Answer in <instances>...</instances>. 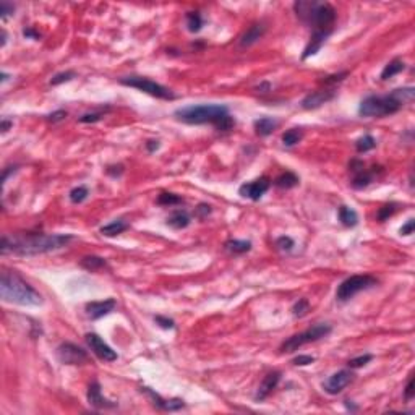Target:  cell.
<instances>
[{"label":"cell","instance_id":"cell-1","mask_svg":"<svg viewBox=\"0 0 415 415\" xmlns=\"http://www.w3.org/2000/svg\"><path fill=\"white\" fill-rule=\"evenodd\" d=\"M73 235L70 234H43V232H23L15 235H4L0 252L4 255L13 253L20 256H34L60 250L67 247Z\"/></svg>","mask_w":415,"mask_h":415},{"label":"cell","instance_id":"cell-2","mask_svg":"<svg viewBox=\"0 0 415 415\" xmlns=\"http://www.w3.org/2000/svg\"><path fill=\"white\" fill-rule=\"evenodd\" d=\"M174 116L179 122L188 123V125L213 123L219 131H229L235 125L234 117L229 114V107L224 104H193V106L177 109Z\"/></svg>","mask_w":415,"mask_h":415},{"label":"cell","instance_id":"cell-3","mask_svg":"<svg viewBox=\"0 0 415 415\" xmlns=\"http://www.w3.org/2000/svg\"><path fill=\"white\" fill-rule=\"evenodd\" d=\"M415 89L413 88H399L394 89L391 95L386 96H367L360 102L359 114L362 117H386L392 116L402 109L406 102L413 101Z\"/></svg>","mask_w":415,"mask_h":415},{"label":"cell","instance_id":"cell-4","mask_svg":"<svg viewBox=\"0 0 415 415\" xmlns=\"http://www.w3.org/2000/svg\"><path fill=\"white\" fill-rule=\"evenodd\" d=\"M0 297L4 302L22 307H39L44 302L43 295L33 286H29L16 273L10 271H4L0 277Z\"/></svg>","mask_w":415,"mask_h":415},{"label":"cell","instance_id":"cell-5","mask_svg":"<svg viewBox=\"0 0 415 415\" xmlns=\"http://www.w3.org/2000/svg\"><path fill=\"white\" fill-rule=\"evenodd\" d=\"M297 16L313 29L333 31L336 23V10L333 5L323 2H310V0H298L294 4Z\"/></svg>","mask_w":415,"mask_h":415},{"label":"cell","instance_id":"cell-6","mask_svg":"<svg viewBox=\"0 0 415 415\" xmlns=\"http://www.w3.org/2000/svg\"><path fill=\"white\" fill-rule=\"evenodd\" d=\"M331 331H333V328H331V325L328 323H316L315 326H311L308 328L307 331H304V333H298V334H294V336H290L289 339H286L282 344H281V350L282 354H292V352L298 350L302 346L305 344H310V342H316L319 339H323L326 337Z\"/></svg>","mask_w":415,"mask_h":415},{"label":"cell","instance_id":"cell-7","mask_svg":"<svg viewBox=\"0 0 415 415\" xmlns=\"http://www.w3.org/2000/svg\"><path fill=\"white\" fill-rule=\"evenodd\" d=\"M378 284V279L370 274H355L344 279L337 290H336V298L339 302H347L352 297H355L362 290H367L370 287H375Z\"/></svg>","mask_w":415,"mask_h":415},{"label":"cell","instance_id":"cell-8","mask_svg":"<svg viewBox=\"0 0 415 415\" xmlns=\"http://www.w3.org/2000/svg\"><path fill=\"white\" fill-rule=\"evenodd\" d=\"M120 85L123 86H130V88H135L138 91H143L146 92V95L153 96V98H158V99H164V101H174L175 96L174 92L165 88L159 83H156L149 78H144V77H127V78H120Z\"/></svg>","mask_w":415,"mask_h":415},{"label":"cell","instance_id":"cell-9","mask_svg":"<svg viewBox=\"0 0 415 415\" xmlns=\"http://www.w3.org/2000/svg\"><path fill=\"white\" fill-rule=\"evenodd\" d=\"M57 359L64 365H83L86 363L89 355L85 349L73 344V342H64L57 347Z\"/></svg>","mask_w":415,"mask_h":415},{"label":"cell","instance_id":"cell-10","mask_svg":"<svg viewBox=\"0 0 415 415\" xmlns=\"http://www.w3.org/2000/svg\"><path fill=\"white\" fill-rule=\"evenodd\" d=\"M352 380H354V373L350 370H339L323 383V389L331 396H336L350 385Z\"/></svg>","mask_w":415,"mask_h":415},{"label":"cell","instance_id":"cell-11","mask_svg":"<svg viewBox=\"0 0 415 415\" xmlns=\"http://www.w3.org/2000/svg\"><path fill=\"white\" fill-rule=\"evenodd\" d=\"M86 344L89 346V349L92 350V354L96 357H99L104 362H116L117 360V352L114 350L110 346H107L106 342L101 339V336H98L96 333H88L85 336Z\"/></svg>","mask_w":415,"mask_h":415},{"label":"cell","instance_id":"cell-12","mask_svg":"<svg viewBox=\"0 0 415 415\" xmlns=\"http://www.w3.org/2000/svg\"><path fill=\"white\" fill-rule=\"evenodd\" d=\"M269 186H271V182H269L268 177H259L253 182L243 183L240 188H238V195L252 201H258L269 190Z\"/></svg>","mask_w":415,"mask_h":415},{"label":"cell","instance_id":"cell-13","mask_svg":"<svg viewBox=\"0 0 415 415\" xmlns=\"http://www.w3.org/2000/svg\"><path fill=\"white\" fill-rule=\"evenodd\" d=\"M350 171L354 172V179H352V182H350L352 188L362 190L373 182V171H367L365 164H363L362 161H359V159L352 161Z\"/></svg>","mask_w":415,"mask_h":415},{"label":"cell","instance_id":"cell-14","mask_svg":"<svg viewBox=\"0 0 415 415\" xmlns=\"http://www.w3.org/2000/svg\"><path fill=\"white\" fill-rule=\"evenodd\" d=\"M141 392H144L146 396L153 401V406L154 407H158L159 410H165V412H175V410H180L185 407V402L182 399H169V401H165L162 399L159 394H156L153 389L149 388H141Z\"/></svg>","mask_w":415,"mask_h":415},{"label":"cell","instance_id":"cell-15","mask_svg":"<svg viewBox=\"0 0 415 415\" xmlns=\"http://www.w3.org/2000/svg\"><path fill=\"white\" fill-rule=\"evenodd\" d=\"M336 91L334 89H319V91H313L307 95L302 101V107L305 110H311V109H318L323 104L329 102L331 99H334Z\"/></svg>","mask_w":415,"mask_h":415},{"label":"cell","instance_id":"cell-16","mask_svg":"<svg viewBox=\"0 0 415 415\" xmlns=\"http://www.w3.org/2000/svg\"><path fill=\"white\" fill-rule=\"evenodd\" d=\"M86 396H88V402L96 409H114V407H117V402H112L107 398L102 396L99 381H92L91 383V385L88 386Z\"/></svg>","mask_w":415,"mask_h":415},{"label":"cell","instance_id":"cell-17","mask_svg":"<svg viewBox=\"0 0 415 415\" xmlns=\"http://www.w3.org/2000/svg\"><path fill=\"white\" fill-rule=\"evenodd\" d=\"M117 307L116 298H106L101 300V302H89L86 304V315L91 319H99L102 316H106L109 313H112Z\"/></svg>","mask_w":415,"mask_h":415},{"label":"cell","instance_id":"cell-18","mask_svg":"<svg viewBox=\"0 0 415 415\" xmlns=\"http://www.w3.org/2000/svg\"><path fill=\"white\" fill-rule=\"evenodd\" d=\"M331 33L333 31H325V29H313V34H311L310 41H308V44L304 50V54H302V59L307 60L308 57L311 55H315L318 54V50L323 47V44L326 43V39L331 36Z\"/></svg>","mask_w":415,"mask_h":415},{"label":"cell","instance_id":"cell-19","mask_svg":"<svg viewBox=\"0 0 415 415\" xmlns=\"http://www.w3.org/2000/svg\"><path fill=\"white\" fill-rule=\"evenodd\" d=\"M279 381H281V373L279 371H271V373H268V375L263 378L261 381V385H259L258 388V392H256V401H265L269 394H271L277 385H279Z\"/></svg>","mask_w":415,"mask_h":415},{"label":"cell","instance_id":"cell-20","mask_svg":"<svg viewBox=\"0 0 415 415\" xmlns=\"http://www.w3.org/2000/svg\"><path fill=\"white\" fill-rule=\"evenodd\" d=\"M266 33V25L265 23H255L248 28L243 36L240 37V46L242 47H250L253 44H256L259 39H261Z\"/></svg>","mask_w":415,"mask_h":415},{"label":"cell","instance_id":"cell-21","mask_svg":"<svg viewBox=\"0 0 415 415\" xmlns=\"http://www.w3.org/2000/svg\"><path fill=\"white\" fill-rule=\"evenodd\" d=\"M277 120L276 119H271V117H261L255 120L253 127H255V131L258 137H269L276 128H277Z\"/></svg>","mask_w":415,"mask_h":415},{"label":"cell","instance_id":"cell-22","mask_svg":"<svg viewBox=\"0 0 415 415\" xmlns=\"http://www.w3.org/2000/svg\"><path fill=\"white\" fill-rule=\"evenodd\" d=\"M190 222H192L190 214L186 213V211H182V210L172 213V214L167 217V225L172 227V229H177V231H179V229H185V227H188Z\"/></svg>","mask_w":415,"mask_h":415},{"label":"cell","instance_id":"cell-23","mask_svg":"<svg viewBox=\"0 0 415 415\" xmlns=\"http://www.w3.org/2000/svg\"><path fill=\"white\" fill-rule=\"evenodd\" d=\"M80 266H81L83 269H86V271L95 273V271H101V269L107 268V261H106V259H104V258H101V256L91 255V256L81 258Z\"/></svg>","mask_w":415,"mask_h":415},{"label":"cell","instance_id":"cell-24","mask_svg":"<svg viewBox=\"0 0 415 415\" xmlns=\"http://www.w3.org/2000/svg\"><path fill=\"white\" fill-rule=\"evenodd\" d=\"M404 70H406V64H404V62H402L401 59H394V60L389 62V64H386L385 68H383L380 78H381L383 81H386V80H389V78H392V77L399 75L401 71H404Z\"/></svg>","mask_w":415,"mask_h":415},{"label":"cell","instance_id":"cell-25","mask_svg":"<svg viewBox=\"0 0 415 415\" xmlns=\"http://www.w3.org/2000/svg\"><path fill=\"white\" fill-rule=\"evenodd\" d=\"M339 221L342 222V225L346 227H355L359 224V214L355 210H352V208L342 204L339 208Z\"/></svg>","mask_w":415,"mask_h":415},{"label":"cell","instance_id":"cell-26","mask_svg":"<svg viewBox=\"0 0 415 415\" xmlns=\"http://www.w3.org/2000/svg\"><path fill=\"white\" fill-rule=\"evenodd\" d=\"M128 222L127 221H123V219H116V221H112L110 224L107 225H102L101 227V234L102 235H106V237H116L122 232H125L128 229Z\"/></svg>","mask_w":415,"mask_h":415},{"label":"cell","instance_id":"cell-27","mask_svg":"<svg viewBox=\"0 0 415 415\" xmlns=\"http://www.w3.org/2000/svg\"><path fill=\"white\" fill-rule=\"evenodd\" d=\"M224 248L229 253L234 255H243L247 252L252 250V242L250 240H237V238H232V240H227L224 243Z\"/></svg>","mask_w":415,"mask_h":415},{"label":"cell","instance_id":"cell-28","mask_svg":"<svg viewBox=\"0 0 415 415\" xmlns=\"http://www.w3.org/2000/svg\"><path fill=\"white\" fill-rule=\"evenodd\" d=\"M298 182H300V180H298L297 175H295L294 172L287 171V172H284V174L279 175V177L274 180V185H276V186H279V188L289 190V188H294V186H297V185H298Z\"/></svg>","mask_w":415,"mask_h":415},{"label":"cell","instance_id":"cell-29","mask_svg":"<svg viewBox=\"0 0 415 415\" xmlns=\"http://www.w3.org/2000/svg\"><path fill=\"white\" fill-rule=\"evenodd\" d=\"M203 25H204V20H203L201 13H198V12L186 13V26H188L190 33H198V31H201Z\"/></svg>","mask_w":415,"mask_h":415},{"label":"cell","instance_id":"cell-30","mask_svg":"<svg viewBox=\"0 0 415 415\" xmlns=\"http://www.w3.org/2000/svg\"><path fill=\"white\" fill-rule=\"evenodd\" d=\"M304 138V130L302 128H290L287 131H284L282 135V143L284 146H295V144Z\"/></svg>","mask_w":415,"mask_h":415},{"label":"cell","instance_id":"cell-31","mask_svg":"<svg viewBox=\"0 0 415 415\" xmlns=\"http://www.w3.org/2000/svg\"><path fill=\"white\" fill-rule=\"evenodd\" d=\"M376 148V140L371 137V135H363L362 138L355 141V149L359 153H368L371 149Z\"/></svg>","mask_w":415,"mask_h":415},{"label":"cell","instance_id":"cell-32","mask_svg":"<svg viewBox=\"0 0 415 415\" xmlns=\"http://www.w3.org/2000/svg\"><path fill=\"white\" fill-rule=\"evenodd\" d=\"M180 203H183L182 196L175 195V193L164 192L158 196V204H161V206H175V204H180Z\"/></svg>","mask_w":415,"mask_h":415},{"label":"cell","instance_id":"cell-33","mask_svg":"<svg viewBox=\"0 0 415 415\" xmlns=\"http://www.w3.org/2000/svg\"><path fill=\"white\" fill-rule=\"evenodd\" d=\"M88 195H89V190L86 188V186L80 185V186H75V188L70 192L68 196H70V201L71 203L80 204V203H83V201L88 198Z\"/></svg>","mask_w":415,"mask_h":415},{"label":"cell","instance_id":"cell-34","mask_svg":"<svg viewBox=\"0 0 415 415\" xmlns=\"http://www.w3.org/2000/svg\"><path fill=\"white\" fill-rule=\"evenodd\" d=\"M398 211V204L396 203H389V204H385V206H381L380 210H378V221H381V222H385V221H388L389 217Z\"/></svg>","mask_w":415,"mask_h":415},{"label":"cell","instance_id":"cell-35","mask_svg":"<svg viewBox=\"0 0 415 415\" xmlns=\"http://www.w3.org/2000/svg\"><path fill=\"white\" fill-rule=\"evenodd\" d=\"M75 77H77V73H75V71H71V70H68V71H62V73H57V75L52 77L50 85H52V86H57V85H62V83L71 81Z\"/></svg>","mask_w":415,"mask_h":415},{"label":"cell","instance_id":"cell-36","mask_svg":"<svg viewBox=\"0 0 415 415\" xmlns=\"http://www.w3.org/2000/svg\"><path fill=\"white\" fill-rule=\"evenodd\" d=\"M371 360H373L371 354H363V355H359L355 359H350L347 362V365H349V368H362V367H365L367 363H370Z\"/></svg>","mask_w":415,"mask_h":415},{"label":"cell","instance_id":"cell-37","mask_svg":"<svg viewBox=\"0 0 415 415\" xmlns=\"http://www.w3.org/2000/svg\"><path fill=\"white\" fill-rule=\"evenodd\" d=\"M276 247L281 252H290L295 247V242H294V238H290L287 235H282V237H279L276 240Z\"/></svg>","mask_w":415,"mask_h":415},{"label":"cell","instance_id":"cell-38","mask_svg":"<svg viewBox=\"0 0 415 415\" xmlns=\"http://www.w3.org/2000/svg\"><path fill=\"white\" fill-rule=\"evenodd\" d=\"M310 310V302L307 298H298V302H295V305H294V308H292V311H294V315L295 316H304V315H307V311Z\"/></svg>","mask_w":415,"mask_h":415},{"label":"cell","instance_id":"cell-39","mask_svg":"<svg viewBox=\"0 0 415 415\" xmlns=\"http://www.w3.org/2000/svg\"><path fill=\"white\" fill-rule=\"evenodd\" d=\"M102 117H104V112H102V110H98V112L85 114V116H81L78 120H80L81 123H96V122H99Z\"/></svg>","mask_w":415,"mask_h":415},{"label":"cell","instance_id":"cell-40","mask_svg":"<svg viewBox=\"0 0 415 415\" xmlns=\"http://www.w3.org/2000/svg\"><path fill=\"white\" fill-rule=\"evenodd\" d=\"M349 75V71H341L337 75H329V77H325L321 80V83H325V85H336V83L342 81L346 77Z\"/></svg>","mask_w":415,"mask_h":415},{"label":"cell","instance_id":"cell-41","mask_svg":"<svg viewBox=\"0 0 415 415\" xmlns=\"http://www.w3.org/2000/svg\"><path fill=\"white\" fill-rule=\"evenodd\" d=\"M154 321H156V325H159V326L164 328V329H174V328H175L174 319H171V318H167V316H161V315H158V316H154Z\"/></svg>","mask_w":415,"mask_h":415},{"label":"cell","instance_id":"cell-42","mask_svg":"<svg viewBox=\"0 0 415 415\" xmlns=\"http://www.w3.org/2000/svg\"><path fill=\"white\" fill-rule=\"evenodd\" d=\"M15 12V5L13 4H10V2H0V16H2L4 20L8 16V15H12Z\"/></svg>","mask_w":415,"mask_h":415},{"label":"cell","instance_id":"cell-43","mask_svg":"<svg viewBox=\"0 0 415 415\" xmlns=\"http://www.w3.org/2000/svg\"><path fill=\"white\" fill-rule=\"evenodd\" d=\"M315 362V357H311V355H298L292 360L294 365L297 367H305V365H310V363H313Z\"/></svg>","mask_w":415,"mask_h":415},{"label":"cell","instance_id":"cell-44","mask_svg":"<svg viewBox=\"0 0 415 415\" xmlns=\"http://www.w3.org/2000/svg\"><path fill=\"white\" fill-rule=\"evenodd\" d=\"M211 206L210 204H204V203H201V204H198L196 206V210H195V213H196V216L200 217V219H204V217L208 216V214H211Z\"/></svg>","mask_w":415,"mask_h":415},{"label":"cell","instance_id":"cell-45","mask_svg":"<svg viewBox=\"0 0 415 415\" xmlns=\"http://www.w3.org/2000/svg\"><path fill=\"white\" fill-rule=\"evenodd\" d=\"M67 117V110H55V112H52L50 116H47V120L52 122V123H57V122H62V120H65Z\"/></svg>","mask_w":415,"mask_h":415},{"label":"cell","instance_id":"cell-46","mask_svg":"<svg viewBox=\"0 0 415 415\" xmlns=\"http://www.w3.org/2000/svg\"><path fill=\"white\" fill-rule=\"evenodd\" d=\"M413 396H415V389H413V376H410V378H409V381H407V386H406V389H404V399H406V401H412V399H413Z\"/></svg>","mask_w":415,"mask_h":415},{"label":"cell","instance_id":"cell-47","mask_svg":"<svg viewBox=\"0 0 415 415\" xmlns=\"http://www.w3.org/2000/svg\"><path fill=\"white\" fill-rule=\"evenodd\" d=\"M413 229H415V221H413V219H409V221L399 229V234H401V235H412V234H413Z\"/></svg>","mask_w":415,"mask_h":415},{"label":"cell","instance_id":"cell-48","mask_svg":"<svg viewBox=\"0 0 415 415\" xmlns=\"http://www.w3.org/2000/svg\"><path fill=\"white\" fill-rule=\"evenodd\" d=\"M107 175H110V177H120V175L123 174V165H109V167L106 169Z\"/></svg>","mask_w":415,"mask_h":415},{"label":"cell","instance_id":"cell-49","mask_svg":"<svg viewBox=\"0 0 415 415\" xmlns=\"http://www.w3.org/2000/svg\"><path fill=\"white\" fill-rule=\"evenodd\" d=\"M23 34H25V37H28V39H39V37H41V34L37 33L36 29H33V28H25V29H23Z\"/></svg>","mask_w":415,"mask_h":415},{"label":"cell","instance_id":"cell-50","mask_svg":"<svg viewBox=\"0 0 415 415\" xmlns=\"http://www.w3.org/2000/svg\"><path fill=\"white\" fill-rule=\"evenodd\" d=\"M158 148H159V141H158V140H149V141L146 143V149H148L149 153H154Z\"/></svg>","mask_w":415,"mask_h":415},{"label":"cell","instance_id":"cell-51","mask_svg":"<svg viewBox=\"0 0 415 415\" xmlns=\"http://www.w3.org/2000/svg\"><path fill=\"white\" fill-rule=\"evenodd\" d=\"M12 127H13V122H12V120H8V119H4V120H2V127H0V128H2V133H7Z\"/></svg>","mask_w":415,"mask_h":415},{"label":"cell","instance_id":"cell-52","mask_svg":"<svg viewBox=\"0 0 415 415\" xmlns=\"http://www.w3.org/2000/svg\"><path fill=\"white\" fill-rule=\"evenodd\" d=\"M16 169H18L16 165H13V167H5V169H4V179H2V180H4V183H5V182L8 180L10 174H12V172L15 174V172H16Z\"/></svg>","mask_w":415,"mask_h":415},{"label":"cell","instance_id":"cell-53","mask_svg":"<svg viewBox=\"0 0 415 415\" xmlns=\"http://www.w3.org/2000/svg\"><path fill=\"white\" fill-rule=\"evenodd\" d=\"M346 406H347V409H349V410H357V407H355V406H352L350 401H346Z\"/></svg>","mask_w":415,"mask_h":415},{"label":"cell","instance_id":"cell-54","mask_svg":"<svg viewBox=\"0 0 415 415\" xmlns=\"http://www.w3.org/2000/svg\"><path fill=\"white\" fill-rule=\"evenodd\" d=\"M5 43H7V33L2 31V46H5Z\"/></svg>","mask_w":415,"mask_h":415},{"label":"cell","instance_id":"cell-55","mask_svg":"<svg viewBox=\"0 0 415 415\" xmlns=\"http://www.w3.org/2000/svg\"><path fill=\"white\" fill-rule=\"evenodd\" d=\"M7 80H8V75H7V73H2V83L7 81Z\"/></svg>","mask_w":415,"mask_h":415}]
</instances>
